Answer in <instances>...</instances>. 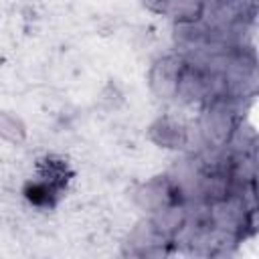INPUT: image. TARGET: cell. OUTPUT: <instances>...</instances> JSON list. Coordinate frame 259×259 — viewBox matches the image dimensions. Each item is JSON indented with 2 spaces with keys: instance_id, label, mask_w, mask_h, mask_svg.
<instances>
[{
  "instance_id": "6da1fadb",
  "label": "cell",
  "mask_w": 259,
  "mask_h": 259,
  "mask_svg": "<svg viewBox=\"0 0 259 259\" xmlns=\"http://www.w3.org/2000/svg\"><path fill=\"white\" fill-rule=\"evenodd\" d=\"M235 127H237V115L233 105L223 97H214L212 101H208L200 119V132L204 140L214 148L225 146L235 134Z\"/></svg>"
},
{
  "instance_id": "7a4b0ae2",
  "label": "cell",
  "mask_w": 259,
  "mask_h": 259,
  "mask_svg": "<svg viewBox=\"0 0 259 259\" xmlns=\"http://www.w3.org/2000/svg\"><path fill=\"white\" fill-rule=\"evenodd\" d=\"M136 200H138V204L142 208H146L152 214H156V212H160L164 208L182 204V192H180V186L174 180L156 178V180H150L148 184H144L138 190Z\"/></svg>"
},
{
  "instance_id": "3957f363",
  "label": "cell",
  "mask_w": 259,
  "mask_h": 259,
  "mask_svg": "<svg viewBox=\"0 0 259 259\" xmlns=\"http://www.w3.org/2000/svg\"><path fill=\"white\" fill-rule=\"evenodd\" d=\"M184 61L180 57H162L158 59L150 69V87L152 91L162 99H174L178 97V87L184 71Z\"/></svg>"
},
{
  "instance_id": "277c9868",
  "label": "cell",
  "mask_w": 259,
  "mask_h": 259,
  "mask_svg": "<svg viewBox=\"0 0 259 259\" xmlns=\"http://www.w3.org/2000/svg\"><path fill=\"white\" fill-rule=\"evenodd\" d=\"M146 4L164 16L174 18L178 24H196L204 14V0H146Z\"/></svg>"
},
{
  "instance_id": "5b68a950",
  "label": "cell",
  "mask_w": 259,
  "mask_h": 259,
  "mask_svg": "<svg viewBox=\"0 0 259 259\" xmlns=\"http://www.w3.org/2000/svg\"><path fill=\"white\" fill-rule=\"evenodd\" d=\"M150 136L162 148H182L188 140V132L184 130V125L178 119L168 117V115L160 117L150 127Z\"/></svg>"
},
{
  "instance_id": "8992f818",
  "label": "cell",
  "mask_w": 259,
  "mask_h": 259,
  "mask_svg": "<svg viewBox=\"0 0 259 259\" xmlns=\"http://www.w3.org/2000/svg\"><path fill=\"white\" fill-rule=\"evenodd\" d=\"M59 190H61V188H57L55 184H51L49 180H45V178L38 176L36 180H32V182L26 184L24 196H26L34 206H53V202H55Z\"/></svg>"
},
{
  "instance_id": "52a82bcc",
  "label": "cell",
  "mask_w": 259,
  "mask_h": 259,
  "mask_svg": "<svg viewBox=\"0 0 259 259\" xmlns=\"http://www.w3.org/2000/svg\"><path fill=\"white\" fill-rule=\"evenodd\" d=\"M0 138L18 144L26 138V127L16 115L8 111H0Z\"/></svg>"
}]
</instances>
